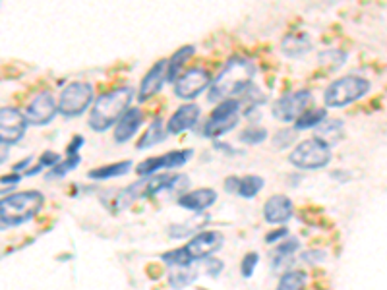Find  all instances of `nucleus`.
<instances>
[{
	"mask_svg": "<svg viewBox=\"0 0 387 290\" xmlns=\"http://www.w3.org/2000/svg\"><path fill=\"white\" fill-rule=\"evenodd\" d=\"M256 76V64L246 57H231L209 86L207 101L225 103L236 95H244Z\"/></svg>",
	"mask_w": 387,
	"mask_h": 290,
	"instance_id": "nucleus-1",
	"label": "nucleus"
},
{
	"mask_svg": "<svg viewBox=\"0 0 387 290\" xmlns=\"http://www.w3.org/2000/svg\"><path fill=\"white\" fill-rule=\"evenodd\" d=\"M134 95V89L124 86L116 87L105 95L97 97L93 108L89 113V118H87V124L91 126L93 132H105L111 126L118 124V120L128 113Z\"/></svg>",
	"mask_w": 387,
	"mask_h": 290,
	"instance_id": "nucleus-2",
	"label": "nucleus"
},
{
	"mask_svg": "<svg viewBox=\"0 0 387 290\" xmlns=\"http://www.w3.org/2000/svg\"><path fill=\"white\" fill-rule=\"evenodd\" d=\"M45 195L35 190L16 192L4 195L0 202V221L2 229H14L26 221H29L39 209L43 207Z\"/></svg>",
	"mask_w": 387,
	"mask_h": 290,
	"instance_id": "nucleus-3",
	"label": "nucleus"
},
{
	"mask_svg": "<svg viewBox=\"0 0 387 290\" xmlns=\"http://www.w3.org/2000/svg\"><path fill=\"white\" fill-rule=\"evenodd\" d=\"M370 91V81L360 76H345L331 81L323 93V103L329 108H341L366 95Z\"/></svg>",
	"mask_w": 387,
	"mask_h": 290,
	"instance_id": "nucleus-4",
	"label": "nucleus"
},
{
	"mask_svg": "<svg viewBox=\"0 0 387 290\" xmlns=\"http://www.w3.org/2000/svg\"><path fill=\"white\" fill-rule=\"evenodd\" d=\"M329 161H331V147L316 139V137L304 139L289 155V163L296 168H302V171L323 168V166H328Z\"/></svg>",
	"mask_w": 387,
	"mask_h": 290,
	"instance_id": "nucleus-5",
	"label": "nucleus"
},
{
	"mask_svg": "<svg viewBox=\"0 0 387 290\" xmlns=\"http://www.w3.org/2000/svg\"><path fill=\"white\" fill-rule=\"evenodd\" d=\"M93 103V86L87 81L68 84L58 97V113L64 116H79Z\"/></svg>",
	"mask_w": 387,
	"mask_h": 290,
	"instance_id": "nucleus-6",
	"label": "nucleus"
},
{
	"mask_svg": "<svg viewBox=\"0 0 387 290\" xmlns=\"http://www.w3.org/2000/svg\"><path fill=\"white\" fill-rule=\"evenodd\" d=\"M240 120V101L238 99H229L217 106L207 118L203 126V135L207 137H219V135L231 132L234 126Z\"/></svg>",
	"mask_w": 387,
	"mask_h": 290,
	"instance_id": "nucleus-7",
	"label": "nucleus"
},
{
	"mask_svg": "<svg viewBox=\"0 0 387 290\" xmlns=\"http://www.w3.org/2000/svg\"><path fill=\"white\" fill-rule=\"evenodd\" d=\"M310 101H312V93L308 89L287 93L273 103V116L285 124L296 122L300 116L306 113V106L310 105Z\"/></svg>",
	"mask_w": 387,
	"mask_h": 290,
	"instance_id": "nucleus-8",
	"label": "nucleus"
},
{
	"mask_svg": "<svg viewBox=\"0 0 387 290\" xmlns=\"http://www.w3.org/2000/svg\"><path fill=\"white\" fill-rule=\"evenodd\" d=\"M26 120L33 126L48 124L58 113V103L50 91H41L28 103V106L21 110Z\"/></svg>",
	"mask_w": 387,
	"mask_h": 290,
	"instance_id": "nucleus-9",
	"label": "nucleus"
},
{
	"mask_svg": "<svg viewBox=\"0 0 387 290\" xmlns=\"http://www.w3.org/2000/svg\"><path fill=\"white\" fill-rule=\"evenodd\" d=\"M28 120L21 110L4 106L0 110V142L4 145L18 144L19 139L28 132Z\"/></svg>",
	"mask_w": 387,
	"mask_h": 290,
	"instance_id": "nucleus-10",
	"label": "nucleus"
},
{
	"mask_svg": "<svg viewBox=\"0 0 387 290\" xmlns=\"http://www.w3.org/2000/svg\"><path fill=\"white\" fill-rule=\"evenodd\" d=\"M207 86H211V74L205 68H190L174 84V93L178 99H196Z\"/></svg>",
	"mask_w": 387,
	"mask_h": 290,
	"instance_id": "nucleus-11",
	"label": "nucleus"
},
{
	"mask_svg": "<svg viewBox=\"0 0 387 290\" xmlns=\"http://www.w3.org/2000/svg\"><path fill=\"white\" fill-rule=\"evenodd\" d=\"M192 155V149H180V151L164 153L161 157H149V159H145V161H142L135 166V173L140 176H153L161 168H178V166L188 163Z\"/></svg>",
	"mask_w": 387,
	"mask_h": 290,
	"instance_id": "nucleus-12",
	"label": "nucleus"
},
{
	"mask_svg": "<svg viewBox=\"0 0 387 290\" xmlns=\"http://www.w3.org/2000/svg\"><path fill=\"white\" fill-rule=\"evenodd\" d=\"M225 244V236L217 231H203L196 234L188 242L186 250L192 255V260H209L215 251H219Z\"/></svg>",
	"mask_w": 387,
	"mask_h": 290,
	"instance_id": "nucleus-13",
	"label": "nucleus"
},
{
	"mask_svg": "<svg viewBox=\"0 0 387 290\" xmlns=\"http://www.w3.org/2000/svg\"><path fill=\"white\" fill-rule=\"evenodd\" d=\"M167 70H169V60H159L145 74L144 79H142V86H140V93H138L140 103H145L147 99H151L163 87V81L167 79Z\"/></svg>",
	"mask_w": 387,
	"mask_h": 290,
	"instance_id": "nucleus-14",
	"label": "nucleus"
},
{
	"mask_svg": "<svg viewBox=\"0 0 387 290\" xmlns=\"http://www.w3.org/2000/svg\"><path fill=\"white\" fill-rule=\"evenodd\" d=\"M263 217L271 224H285L292 217V202L283 193H275L263 205Z\"/></svg>",
	"mask_w": 387,
	"mask_h": 290,
	"instance_id": "nucleus-15",
	"label": "nucleus"
},
{
	"mask_svg": "<svg viewBox=\"0 0 387 290\" xmlns=\"http://www.w3.org/2000/svg\"><path fill=\"white\" fill-rule=\"evenodd\" d=\"M198 120H200V106L194 105V103H188V105L180 106L169 118L167 130H169V134H182V132H186V130H190V128L198 124Z\"/></svg>",
	"mask_w": 387,
	"mask_h": 290,
	"instance_id": "nucleus-16",
	"label": "nucleus"
},
{
	"mask_svg": "<svg viewBox=\"0 0 387 290\" xmlns=\"http://www.w3.org/2000/svg\"><path fill=\"white\" fill-rule=\"evenodd\" d=\"M217 202V192L211 188H200V190H192V192L182 193L178 197V205L194 213L205 211L207 207H211L213 203Z\"/></svg>",
	"mask_w": 387,
	"mask_h": 290,
	"instance_id": "nucleus-17",
	"label": "nucleus"
},
{
	"mask_svg": "<svg viewBox=\"0 0 387 290\" xmlns=\"http://www.w3.org/2000/svg\"><path fill=\"white\" fill-rule=\"evenodd\" d=\"M142 122H144V113L140 108H128V113L115 126L113 137H115L116 144H126L128 139H132L135 132L140 130Z\"/></svg>",
	"mask_w": 387,
	"mask_h": 290,
	"instance_id": "nucleus-18",
	"label": "nucleus"
},
{
	"mask_svg": "<svg viewBox=\"0 0 387 290\" xmlns=\"http://www.w3.org/2000/svg\"><path fill=\"white\" fill-rule=\"evenodd\" d=\"M310 48H312V43H310L308 35H304V33L287 35V37L283 39V43H281L283 55L289 58L304 57L306 52H310Z\"/></svg>",
	"mask_w": 387,
	"mask_h": 290,
	"instance_id": "nucleus-19",
	"label": "nucleus"
},
{
	"mask_svg": "<svg viewBox=\"0 0 387 290\" xmlns=\"http://www.w3.org/2000/svg\"><path fill=\"white\" fill-rule=\"evenodd\" d=\"M345 135V128H343V120L333 118V120H325L323 124H319L316 128V139L323 142L325 145H335L343 139Z\"/></svg>",
	"mask_w": 387,
	"mask_h": 290,
	"instance_id": "nucleus-20",
	"label": "nucleus"
},
{
	"mask_svg": "<svg viewBox=\"0 0 387 290\" xmlns=\"http://www.w3.org/2000/svg\"><path fill=\"white\" fill-rule=\"evenodd\" d=\"M167 135H169V130H167V124L163 122V118H153L151 120V124L147 126V132L144 134V137L140 139V144H138V149L142 151V149H147V147H153V145L161 144L167 139Z\"/></svg>",
	"mask_w": 387,
	"mask_h": 290,
	"instance_id": "nucleus-21",
	"label": "nucleus"
},
{
	"mask_svg": "<svg viewBox=\"0 0 387 290\" xmlns=\"http://www.w3.org/2000/svg\"><path fill=\"white\" fill-rule=\"evenodd\" d=\"M132 171V161H122V163L106 164L101 168H93L89 171V178L91 180H108V178H116V176H124Z\"/></svg>",
	"mask_w": 387,
	"mask_h": 290,
	"instance_id": "nucleus-22",
	"label": "nucleus"
},
{
	"mask_svg": "<svg viewBox=\"0 0 387 290\" xmlns=\"http://www.w3.org/2000/svg\"><path fill=\"white\" fill-rule=\"evenodd\" d=\"M194 52H196V47H192V45H186V47L178 48V50L174 52L173 57L169 58L167 81H174V79H176V76H178V72L182 70L184 62H186L188 58H192Z\"/></svg>",
	"mask_w": 387,
	"mask_h": 290,
	"instance_id": "nucleus-23",
	"label": "nucleus"
},
{
	"mask_svg": "<svg viewBox=\"0 0 387 290\" xmlns=\"http://www.w3.org/2000/svg\"><path fill=\"white\" fill-rule=\"evenodd\" d=\"M328 120V110L325 108H310L304 115L300 116L294 122V130L302 132V130H310V128H318Z\"/></svg>",
	"mask_w": 387,
	"mask_h": 290,
	"instance_id": "nucleus-24",
	"label": "nucleus"
},
{
	"mask_svg": "<svg viewBox=\"0 0 387 290\" xmlns=\"http://www.w3.org/2000/svg\"><path fill=\"white\" fill-rule=\"evenodd\" d=\"M263 178L261 176H256V174H248V176H244L240 178V186H238V195L244 197V200H252V197H256L258 193L261 192V188H263Z\"/></svg>",
	"mask_w": 387,
	"mask_h": 290,
	"instance_id": "nucleus-25",
	"label": "nucleus"
},
{
	"mask_svg": "<svg viewBox=\"0 0 387 290\" xmlns=\"http://www.w3.org/2000/svg\"><path fill=\"white\" fill-rule=\"evenodd\" d=\"M306 273L304 271H287L283 277H281L279 284L275 290H302L304 289V282H306Z\"/></svg>",
	"mask_w": 387,
	"mask_h": 290,
	"instance_id": "nucleus-26",
	"label": "nucleus"
},
{
	"mask_svg": "<svg viewBox=\"0 0 387 290\" xmlns=\"http://www.w3.org/2000/svg\"><path fill=\"white\" fill-rule=\"evenodd\" d=\"M163 263H167L169 267L173 269H178V267H190L192 265V255L188 253L186 248H178V250H171L163 253Z\"/></svg>",
	"mask_w": 387,
	"mask_h": 290,
	"instance_id": "nucleus-27",
	"label": "nucleus"
},
{
	"mask_svg": "<svg viewBox=\"0 0 387 290\" xmlns=\"http://www.w3.org/2000/svg\"><path fill=\"white\" fill-rule=\"evenodd\" d=\"M318 58L319 62H321V66H328L329 70H339V68L345 64V60H347V52L339 50V48H329V50L319 52Z\"/></svg>",
	"mask_w": 387,
	"mask_h": 290,
	"instance_id": "nucleus-28",
	"label": "nucleus"
},
{
	"mask_svg": "<svg viewBox=\"0 0 387 290\" xmlns=\"http://www.w3.org/2000/svg\"><path fill=\"white\" fill-rule=\"evenodd\" d=\"M196 279V271L192 267H178L169 275V282L174 290H180L184 287H188L192 280Z\"/></svg>",
	"mask_w": 387,
	"mask_h": 290,
	"instance_id": "nucleus-29",
	"label": "nucleus"
},
{
	"mask_svg": "<svg viewBox=\"0 0 387 290\" xmlns=\"http://www.w3.org/2000/svg\"><path fill=\"white\" fill-rule=\"evenodd\" d=\"M238 139L246 145H258L267 139V130H265L263 126H246L240 132V137H238Z\"/></svg>",
	"mask_w": 387,
	"mask_h": 290,
	"instance_id": "nucleus-30",
	"label": "nucleus"
},
{
	"mask_svg": "<svg viewBox=\"0 0 387 290\" xmlns=\"http://www.w3.org/2000/svg\"><path fill=\"white\" fill-rule=\"evenodd\" d=\"M79 155L76 157H66L64 161H60V163L55 166V168H50V174H48V178H62L64 174L70 173V171H74L77 164H79Z\"/></svg>",
	"mask_w": 387,
	"mask_h": 290,
	"instance_id": "nucleus-31",
	"label": "nucleus"
},
{
	"mask_svg": "<svg viewBox=\"0 0 387 290\" xmlns=\"http://www.w3.org/2000/svg\"><path fill=\"white\" fill-rule=\"evenodd\" d=\"M258 261H260V255L256 251H248L240 261V273L244 279H250L254 275V271L258 267Z\"/></svg>",
	"mask_w": 387,
	"mask_h": 290,
	"instance_id": "nucleus-32",
	"label": "nucleus"
},
{
	"mask_svg": "<svg viewBox=\"0 0 387 290\" xmlns=\"http://www.w3.org/2000/svg\"><path fill=\"white\" fill-rule=\"evenodd\" d=\"M300 248V242L299 238H292L289 236L287 242H283L281 246H277V250H275V261L283 260V258H289L290 253H294V251Z\"/></svg>",
	"mask_w": 387,
	"mask_h": 290,
	"instance_id": "nucleus-33",
	"label": "nucleus"
},
{
	"mask_svg": "<svg viewBox=\"0 0 387 290\" xmlns=\"http://www.w3.org/2000/svg\"><path fill=\"white\" fill-rule=\"evenodd\" d=\"M294 137H296V130H290V128H283L281 132L275 134L273 137V144L277 149H285L287 145H290L294 142Z\"/></svg>",
	"mask_w": 387,
	"mask_h": 290,
	"instance_id": "nucleus-34",
	"label": "nucleus"
},
{
	"mask_svg": "<svg viewBox=\"0 0 387 290\" xmlns=\"http://www.w3.org/2000/svg\"><path fill=\"white\" fill-rule=\"evenodd\" d=\"M223 271V261L221 260H215V258H209V260H205V273L207 275H211V277H217L219 273Z\"/></svg>",
	"mask_w": 387,
	"mask_h": 290,
	"instance_id": "nucleus-35",
	"label": "nucleus"
},
{
	"mask_svg": "<svg viewBox=\"0 0 387 290\" xmlns=\"http://www.w3.org/2000/svg\"><path fill=\"white\" fill-rule=\"evenodd\" d=\"M58 163H60V155L53 153V151H45V153L41 155V159H39V164L50 166V168H55Z\"/></svg>",
	"mask_w": 387,
	"mask_h": 290,
	"instance_id": "nucleus-36",
	"label": "nucleus"
},
{
	"mask_svg": "<svg viewBox=\"0 0 387 290\" xmlns=\"http://www.w3.org/2000/svg\"><path fill=\"white\" fill-rule=\"evenodd\" d=\"M82 145H84V137H82V135H74V139L70 142V145H68L66 149L68 157H76V155H79L77 151H79Z\"/></svg>",
	"mask_w": 387,
	"mask_h": 290,
	"instance_id": "nucleus-37",
	"label": "nucleus"
},
{
	"mask_svg": "<svg viewBox=\"0 0 387 290\" xmlns=\"http://www.w3.org/2000/svg\"><path fill=\"white\" fill-rule=\"evenodd\" d=\"M283 238H289V231H287V229H277V231L270 232V234L265 236V242H267V244H275V242L283 240Z\"/></svg>",
	"mask_w": 387,
	"mask_h": 290,
	"instance_id": "nucleus-38",
	"label": "nucleus"
},
{
	"mask_svg": "<svg viewBox=\"0 0 387 290\" xmlns=\"http://www.w3.org/2000/svg\"><path fill=\"white\" fill-rule=\"evenodd\" d=\"M302 260L308 261V263H318V261L325 260V251H318V250L306 251V253H302Z\"/></svg>",
	"mask_w": 387,
	"mask_h": 290,
	"instance_id": "nucleus-39",
	"label": "nucleus"
},
{
	"mask_svg": "<svg viewBox=\"0 0 387 290\" xmlns=\"http://www.w3.org/2000/svg\"><path fill=\"white\" fill-rule=\"evenodd\" d=\"M238 186H240V178L238 176H229L225 180V190L229 193H238Z\"/></svg>",
	"mask_w": 387,
	"mask_h": 290,
	"instance_id": "nucleus-40",
	"label": "nucleus"
},
{
	"mask_svg": "<svg viewBox=\"0 0 387 290\" xmlns=\"http://www.w3.org/2000/svg\"><path fill=\"white\" fill-rule=\"evenodd\" d=\"M19 180H21V174H10V176H2V186L6 190V186H18Z\"/></svg>",
	"mask_w": 387,
	"mask_h": 290,
	"instance_id": "nucleus-41",
	"label": "nucleus"
},
{
	"mask_svg": "<svg viewBox=\"0 0 387 290\" xmlns=\"http://www.w3.org/2000/svg\"><path fill=\"white\" fill-rule=\"evenodd\" d=\"M31 161H33V157H28L26 161H19L18 164H14V173L19 174V171H26L29 164H31Z\"/></svg>",
	"mask_w": 387,
	"mask_h": 290,
	"instance_id": "nucleus-42",
	"label": "nucleus"
}]
</instances>
